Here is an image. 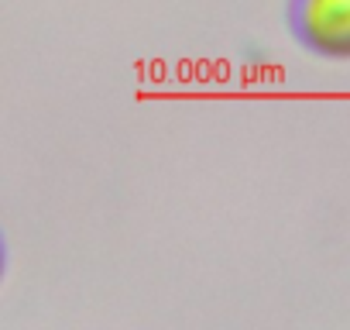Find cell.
Listing matches in <instances>:
<instances>
[{"label": "cell", "mask_w": 350, "mask_h": 330, "mask_svg": "<svg viewBox=\"0 0 350 330\" xmlns=\"http://www.w3.org/2000/svg\"><path fill=\"white\" fill-rule=\"evenodd\" d=\"M4 272H8V241L4 231H0V282H4Z\"/></svg>", "instance_id": "7a4b0ae2"}, {"label": "cell", "mask_w": 350, "mask_h": 330, "mask_svg": "<svg viewBox=\"0 0 350 330\" xmlns=\"http://www.w3.org/2000/svg\"><path fill=\"white\" fill-rule=\"evenodd\" d=\"M295 42L319 59H350V0H288Z\"/></svg>", "instance_id": "6da1fadb"}]
</instances>
